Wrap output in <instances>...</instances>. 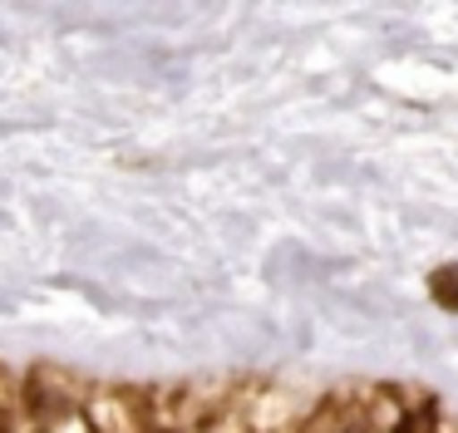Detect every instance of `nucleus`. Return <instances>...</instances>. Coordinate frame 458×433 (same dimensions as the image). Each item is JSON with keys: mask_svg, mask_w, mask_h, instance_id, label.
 <instances>
[{"mask_svg": "<svg viewBox=\"0 0 458 433\" xmlns=\"http://www.w3.org/2000/svg\"><path fill=\"white\" fill-rule=\"evenodd\" d=\"M428 285H434V301L444 305V310H458V266H438V271L428 276Z\"/></svg>", "mask_w": 458, "mask_h": 433, "instance_id": "1", "label": "nucleus"}, {"mask_svg": "<svg viewBox=\"0 0 458 433\" xmlns=\"http://www.w3.org/2000/svg\"><path fill=\"white\" fill-rule=\"evenodd\" d=\"M0 433H5V419H0Z\"/></svg>", "mask_w": 458, "mask_h": 433, "instance_id": "2", "label": "nucleus"}]
</instances>
